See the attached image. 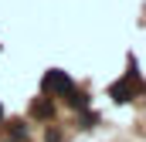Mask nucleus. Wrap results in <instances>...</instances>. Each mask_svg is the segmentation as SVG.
<instances>
[{
    "mask_svg": "<svg viewBox=\"0 0 146 142\" xmlns=\"http://www.w3.org/2000/svg\"><path fill=\"white\" fill-rule=\"evenodd\" d=\"M44 91H48V95H72L75 91V85H72V78H68V74H65V71H48V74H44Z\"/></svg>",
    "mask_w": 146,
    "mask_h": 142,
    "instance_id": "nucleus-1",
    "label": "nucleus"
},
{
    "mask_svg": "<svg viewBox=\"0 0 146 142\" xmlns=\"http://www.w3.org/2000/svg\"><path fill=\"white\" fill-rule=\"evenodd\" d=\"M112 102H129V95H133V88H129V81H122V85H112L109 88Z\"/></svg>",
    "mask_w": 146,
    "mask_h": 142,
    "instance_id": "nucleus-2",
    "label": "nucleus"
},
{
    "mask_svg": "<svg viewBox=\"0 0 146 142\" xmlns=\"http://www.w3.org/2000/svg\"><path fill=\"white\" fill-rule=\"evenodd\" d=\"M34 115H51V105H48V102L37 105V102H34Z\"/></svg>",
    "mask_w": 146,
    "mask_h": 142,
    "instance_id": "nucleus-3",
    "label": "nucleus"
},
{
    "mask_svg": "<svg viewBox=\"0 0 146 142\" xmlns=\"http://www.w3.org/2000/svg\"><path fill=\"white\" fill-rule=\"evenodd\" d=\"M0 118H3V108H0Z\"/></svg>",
    "mask_w": 146,
    "mask_h": 142,
    "instance_id": "nucleus-4",
    "label": "nucleus"
}]
</instances>
